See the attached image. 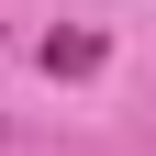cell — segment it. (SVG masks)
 Returning <instances> with one entry per match:
<instances>
[{
    "label": "cell",
    "instance_id": "6da1fadb",
    "mask_svg": "<svg viewBox=\"0 0 156 156\" xmlns=\"http://www.w3.org/2000/svg\"><path fill=\"white\" fill-rule=\"evenodd\" d=\"M45 67H56V78H89V67H101V34H56Z\"/></svg>",
    "mask_w": 156,
    "mask_h": 156
}]
</instances>
